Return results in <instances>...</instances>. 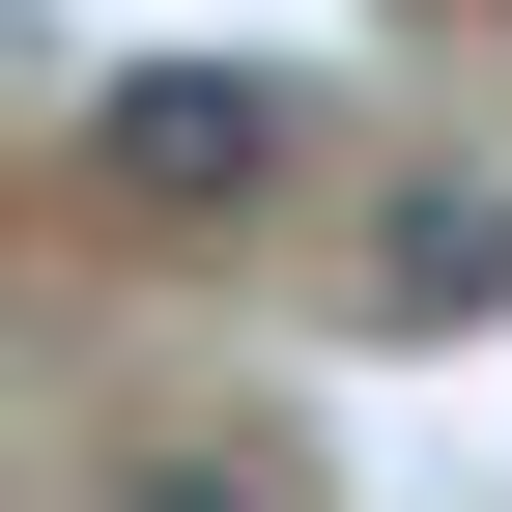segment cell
Segmentation results:
<instances>
[{
  "instance_id": "cell-2",
  "label": "cell",
  "mask_w": 512,
  "mask_h": 512,
  "mask_svg": "<svg viewBox=\"0 0 512 512\" xmlns=\"http://www.w3.org/2000/svg\"><path fill=\"white\" fill-rule=\"evenodd\" d=\"M370 313H399V342L427 313H512V171H427V200L370 228Z\"/></svg>"
},
{
  "instance_id": "cell-3",
  "label": "cell",
  "mask_w": 512,
  "mask_h": 512,
  "mask_svg": "<svg viewBox=\"0 0 512 512\" xmlns=\"http://www.w3.org/2000/svg\"><path fill=\"white\" fill-rule=\"evenodd\" d=\"M114 512H285L256 456H114Z\"/></svg>"
},
{
  "instance_id": "cell-1",
  "label": "cell",
  "mask_w": 512,
  "mask_h": 512,
  "mask_svg": "<svg viewBox=\"0 0 512 512\" xmlns=\"http://www.w3.org/2000/svg\"><path fill=\"white\" fill-rule=\"evenodd\" d=\"M285 171H313V86L285 57H114L86 86V200L114 228H256Z\"/></svg>"
}]
</instances>
